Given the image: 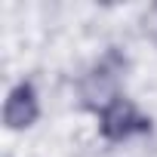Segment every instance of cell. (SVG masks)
<instances>
[{"instance_id": "cell-1", "label": "cell", "mask_w": 157, "mask_h": 157, "mask_svg": "<svg viewBox=\"0 0 157 157\" xmlns=\"http://www.w3.org/2000/svg\"><path fill=\"white\" fill-rule=\"evenodd\" d=\"M102 136L111 139V142H123L136 132H148L151 129V120L123 96H114L111 102H105L102 108Z\"/></svg>"}, {"instance_id": "cell-2", "label": "cell", "mask_w": 157, "mask_h": 157, "mask_svg": "<svg viewBox=\"0 0 157 157\" xmlns=\"http://www.w3.org/2000/svg\"><path fill=\"white\" fill-rule=\"evenodd\" d=\"M37 120V96H34V86L31 83H19L6 105H3V123L10 129H25Z\"/></svg>"}, {"instance_id": "cell-3", "label": "cell", "mask_w": 157, "mask_h": 157, "mask_svg": "<svg viewBox=\"0 0 157 157\" xmlns=\"http://www.w3.org/2000/svg\"><path fill=\"white\" fill-rule=\"evenodd\" d=\"M120 71H123V59L111 49L102 62H99V68L90 74V80H86V99H114V83H117V77H120Z\"/></svg>"}, {"instance_id": "cell-4", "label": "cell", "mask_w": 157, "mask_h": 157, "mask_svg": "<svg viewBox=\"0 0 157 157\" xmlns=\"http://www.w3.org/2000/svg\"><path fill=\"white\" fill-rule=\"evenodd\" d=\"M145 34L157 43V6H151V10H148V16H145Z\"/></svg>"}]
</instances>
